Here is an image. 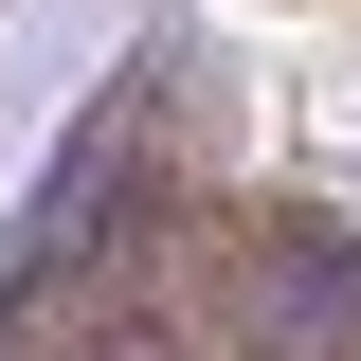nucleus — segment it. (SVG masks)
<instances>
[{
	"label": "nucleus",
	"instance_id": "nucleus-1",
	"mask_svg": "<svg viewBox=\"0 0 361 361\" xmlns=\"http://www.w3.org/2000/svg\"><path fill=\"white\" fill-rule=\"evenodd\" d=\"M163 90H180V73L145 54V73L37 163V199H18V235H0V343H37L73 289H109V271H127V235L163 217Z\"/></svg>",
	"mask_w": 361,
	"mask_h": 361
},
{
	"label": "nucleus",
	"instance_id": "nucleus-2",
	"mask_svg": "<svg viewBox=\"0 0 361 361\" xmlns=\"http://www.w3.org/2000/svg\"><path fill=\"white\" fill-rule=\"evenodd\" d=\"M217 325L235 361H361V235L325 217V199H235L217 217Z\"/></svg>",
	"mask_w": 361,
	"mask_h": 361
},
{
	"label": "nucleus",
	"instance_id": "nucleus-3",
	"mask_svg": "<svg viewBox=\"0 0 361 361\" xmlns=\"http://www.w3.org/2000/svg\"><path fill=\"white\" fill-rule=\"evenodd\" d=\"M73 361H180L163 325H73Z\"/></svg>",
	"mask_w": 361,
	"mask_h": 361
}]
</instances>
